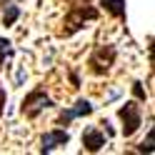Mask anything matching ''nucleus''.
<instances>
[{"label":"nucleus","instance_id":"f257e3e1","mask_svg":"<svg viewBox=\"0 0 155 155\" xmlns=\"http://www.w3.org/2000/svg\"><path fill=\"white\" fill-rule=\"evenodd\" d=\"M98 18V10L95 8H85V3L83 5H73V10L65 15V35H73L75 30H80V28L85 25V20H95Z\"/></svg>","mask_w":155,"mask_h":155},{"label":"nucleus","instance_id":"f03ea898","mask_svg":"<svg viewBox=\"0 0 155 155\" xmlns=\"http://www.w3.org/2000/svg\"><path fill=\"white\" fill-rule=\"evenodd\" d=\"M120 120H123V135L130 138V135L140 128L143 115H140V105L138 103H125L120 108Z\"/></svg>","mask_w":155,"mask_h":155},{"label":"nucleus","instance_id":"7ed1b4c3","mask_svg":"<svg viewBox=\"0 0 155 155\" xmlns=\"http://www.w3.org/2000/svg\"><path fill=\"white\" fill-rule=\"evenodd\" d=\"M50 105H53V100L45 95L43 88H38V90H33L30 95H25V100H23V115L35 118L38 113H43L45 108H50Z\"/></svg>","mask_w":155,"mask_h":155},{"label":"nucleus","instance_id":"20e7f679","mask_svg":"<svg viewBox=\"0 0 155 155\" xmlns=\"http://www.w3.org/2000/svg\"><path fill=\"white\" fill-rule=\"evenodd\" d=\"M113 60H115V48H98V50L93 53V58H90V70L93 73H105L108 68L113 65Z\"/></svg>","mask_w":155,"mask_h":155},{"label":"nucleus","instance_id":"39448f33","mask_svg":"<svg viewBox=\"0 0 155 155\" xmlns=\"http://www.w3.org/2000/svg\"><path fill=\"white\" fill-rule=\"evenodd\" d=\"M68 140H70L68 130H50L40 138V153H50L58 145H68Z\"/></svg>","mask_w":155,"mask_h":155},{"label":"nucleus","instance_id":"423d86ee","mask_svg":"<svg viewBox=\"0 0 155 155\" xmlns=\"http://www.w3.org/2000/svg\"><path fill=\"white\" fill-rule=\"evenodd\" d=\"M93 113V103L90 100H78L75 103V108H70V110H63L60 113V125H70L75 118H80V115H90Z\"/></svg>","mask_w":155,"mask_h":155},{"label":"nucleus","instance_id":"0eeeda50","mask_svg":"<svg viewBox=\"0 0 155 155\" xmlns=\"http://www.w3.org/2000/svg\"><path fill=\"white\" fill-rule=\"evenodd\" d=\"M83 145H85V150L98 153L103 145H105V135H103L98 128H85V130H83Z\"/></svg>","mask_w":155,"mask_h":155},{"label":"nucleus","instance_id":"6e6552de","mask_svg":"<svg viewBox=\"0 0 155 155\" xmlns=\"http://www.w3.org/2000/svg\"><path fill=\"white\" fill-rule=\"evenodd\" d=\"M100 5L115 18H125V0H100Z\"/></svg>","mask_w":155,"mask_h":155},{"label":"nucleus","instance_id":"1a4fd4ad","mask_svg":"<svg viewBox=\"0 0 155 155\" xmlns=\"http://www.w3.org/2000/svg\"><path fill=\"white\" fill-rule=\"evenodd\" d=\"M18 18H20V8H18V5H5V13H3V25H13Z\"/></svg>","mask_w":155,"mask_h":155},{"label":"nucleus","instance_id":"9d476101","mask_svg":"<svg viewBox=\"0 0 155 155\" xmlns=\"http://www.w3.org/2000/svg\"><path fill=\"white\" fill-rule=\"evenodd\" d=\"M10 55H13V43L5 40V38H0V65H3Z\"/></svg>","mask_w":155,"mask_h":155},{"label":"nucleus","instance_id":"9b49d317","mask_svg":"<svg viewBox=\"0 0 155 155\" xmlns=\"http://www.w3.org/2000/svg\"><path fill=\"white\" fill-rule=\"evenodd\" d=\"M153 140H155V130L150 128V133H148V138H145L140 145H138V150L140 153H153Z\"/></svg>","mask_w":155,"mask_h":155},{"label":"nucleus","instance_id":"f8f14e48","mask_svg":"<svg viewBox=\"0 0 155 155\" xmlns=\"http://www.w3.org/2000/svg\"><path fill=\"white\" fill-rule=\"evenodd\" d=\"M133 93H135V98H138V100H145V93L140 88V83H133Z\"/></svg>","mask_w":155,"mask_h":155},{"label":"nucleus","instance_id":"ddd939ff","mask_svg":"<svg viewBox=\"0 0 155 155\" xmlns=\"http://www.w3.org/2000/svg\"><path fill=\"white\" fill-rule=\"evenodd\" d=\"M68 3H90V0H68Z\"/></svg>","mask_w":155,"mask_h":155}]
</instances>
